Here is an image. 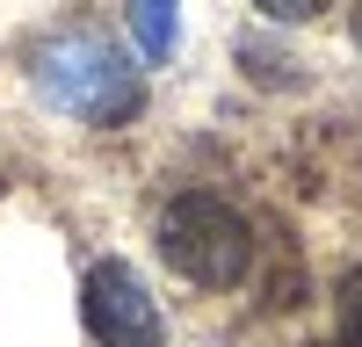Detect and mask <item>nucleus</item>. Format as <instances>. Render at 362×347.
I'll return each mask as SVG.
<instances>
[{
	"instance_id": "f257e3e1",
	"label": "nucleus",
	"mask_w": 362,
	"mask_h": 347,
	"mask_svg": "<svg viewBox=\"0 0 362 347\" xmlns=\"http://www.w3.org/2000/svg\"><path fill=\"white\" fill-rule=\"evenodd\" d=\"M29 80H37L44 109L73 116V123H95V130H116L145 109V73L102 29H58L51 44L29 51Z\"/></svg>"
},
{
	"instance_id": "f03ea898",
	"label": "nucleus",
	"mask_w": 362,
	"mask_h": 347,
	"mask_svg": "<svg viewBox=\"0 0 362 347\" xmlns=\"http://www.w3.org/2000/svg\"><path fill=\"white\" fill-rule=\"evenodd\" d=\"M153 239H160V260L181 282H196V289H232L254 268V224L239 217L225 195H203V188L167 202Z\"/></svg>"
},
{
	"instance_id": "7ed1b4c3",
	"label": "nucleus",
	"mask_w": 362,
	"mask_h": 347,
	"mask_svg": "<svg viewBox=\"0 0 362 347\" xmlns=\"http://www.w3.org/2000/svg\"><path fill=\"white\" fill-rule=\"evenodd\" d=\"M80 318L95 347H167V318L131 260H95L80 275Z\"/></svg>"
},
{
	"instance_id": "20e7f679",
	"label": "nucleus",
	"mask_w": 362,
	"mask_h": 347,
	"mask_svg": "<svg viewBox=\"0 0 362 347\" xmlns=\"http://www.w3.org/2000/svg\"><path fill=\"white\" fill-rule=\"evenodd\" d=\"M131 37L145 51V66H160L181 37V0H131Z\"/></svg>"
},
{
	"instance_id": "39448f33",
	"label": "nucleus",
	"mask_w": 362,
	"mask_h": 347,
	"mask_svg": "<svg viewBox=\"0 0 362 347\" xmlns=\"http://www.w3.org/2000/svg\"><path fill=\"white\" fill-rule=\"evenodd\" d=\"M334 333H341V347H362V268L341 282V297H334Z\"/></svg>"
},
{
	"instance_id": "423d86ee",
	"label": "nucleus",
	"mask_w": 362,
	"mask_h": 347,
	"mask_svg": "<svg viewBox=\"0 0 362 347\" xmlns=\"http://www.w3.org/2000/svg\"><path fill=\"white\" fill-rule=\"evenodd\" d=\"M254 8H261L268 22H312L319 8H334V0H254Z\"/></svg>"
},
{
	"instance_id": "0eeeda50",
	"label": "nucleus",
	"mask_w": 362,
	"mask_h": 347,
	"mask_svg": "<svg viewBox=\"0 0 362 347\" xmlns=\"http://www.w3.org/2000/svg\"><path fill=\"white\" fill-rule=\"evenodd\" d=\"M355 51H362V8H355Z\"/></svg>"
}]
</instances>
